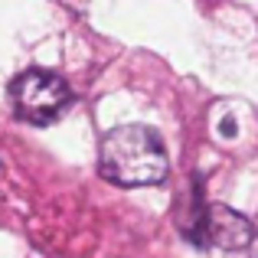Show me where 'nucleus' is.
<instances>
[{"label":"nucleus","instance_id":"f257e3e1","mask_svg":"<svg viewBox=\"0 0 258 258\" xmlns=\"http://www.w3.org/2000/svg\"><path fill=\"white\" fill-rule=\"evenodd\" d=\"M98 170L118 186H154L170 170L167 147L154 127L121 124L101 138Z\"/></svg>","mask_w":258,"mask_h":258},{"label":"nucleus","instance_id":"f03ea898","mask_svg":"<svg viewBox=\"0 0 258 258\" xmlns=\"http://www.w3.org/2000/svg\"><path fill=\"white\" fill-rule=\"evenodd\" d=\"M13 111L26 124H52L72 105V88L62 76L46 69H30L10 85Z\"/></svg>","mask_w":258,"mask_h":258},{"label":"nucleus","instance_id":"7ed1b4c3","mask_svg":"<svg viewBox=\"0 0 258 258\" xmlns=\"http://www.w3.org/2000/svg\"><path fill=\"white\" fill-rule=\"evenodd\" d=\"M196 245H216V248H229V252H239V248H252L255 242V226L252 219H245L242 213L213 203L203 213V222L196 229Z\"/></svg>","mask_w":258,"mask_h":258},{"label":"nucleus","instance_id":"20e7f679","mask_svg":"<svg viewBox=\"0 0 258 258\" xmlns=\"http://www.w3.org/2000/svg\"><path fill=\"white\" fill-rule=\"evenodd\" d=\"M252 258H258V235H255V242H252Z\"/></svg>","mask_w":258,"mask_h":258}]
</instances>
